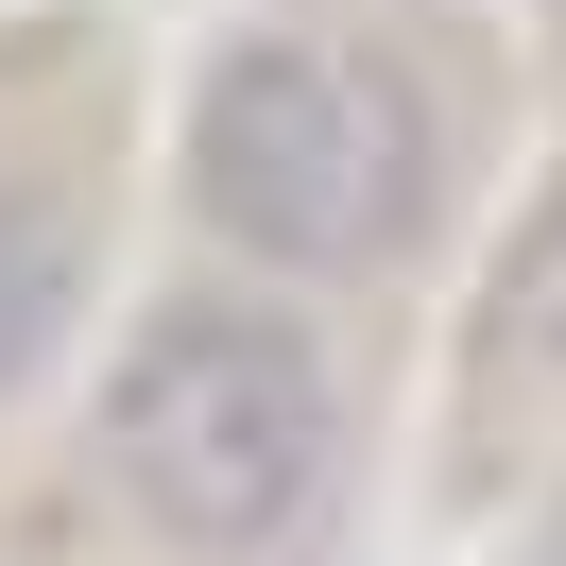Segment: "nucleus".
<instances>
[{"label": "nucleus", "instance_id": "f03ea898", "mask_svg": "<svg viewBox=\"0 0 566 566\" xmlns=\"http://www.w3.org/2000/svg\"><path fill=\"white\" fill-rule=\"evenodd\" d=\"M429 207V86L360 35H258L207 70V223L292 275L395 258Z\"/></svg>", "mask_w": 566, "mask_h": 566}, {"label": "nucleus", "instance_id": "f257e3e1", "mask_svg": "<svg viewBox=\"0 0 566 566\" xmlns=\"http://www.w3.org/2000/svg\"><path fill=\"white\" fill-rule=\"evenodd\" d=\"M326 447H344V395L292 310H155L104 395V463L172 549H275L326 497Z\"/></svg>", "mask_w": 566, "mask_h": 566}, {"label": "nucleus", "instance_id": "7ed1b4c3", "mask_svg": "<svg viewBox=\"0 0 566 566\" xmlns=\"http://www.w3.org/2000/svg\"><path fill=\"white\" fill-rule=\"evenodd\" d=\"M86 310V241H70V207L52 189H0V395L52 360V326Z\"/></svg>", "mask_w": 566, "mask_h": 566}, {"label": "nucleus", "instance_id": "20e7f679", "mask_svg": "<svg viewBox=\"0 0 566 566\" xmlns=\"http://www.w3.org/2000/svg\"><path fill=\"white\" fill-rule=\"evenodd\" d=\"M497 344H515L532 378H566V207H549V241L515 258V326H497Z\"/></svg>", "mask_w": 566, "mask_h": 566}, {"label": "nucleus", "instance_id": "39448f33", "mask_svg": "<svg viewBox=\"0 0 566 566\" xmlns=\"http://www.w3.org/2000/svg\"><path fill=\"white\" fill-rule=\"evenodd\" d=\"M532 566H566V532H549V549H532Z\"/></svg>", "mask_w": 566, "mask_h": 566}]
</instances>
